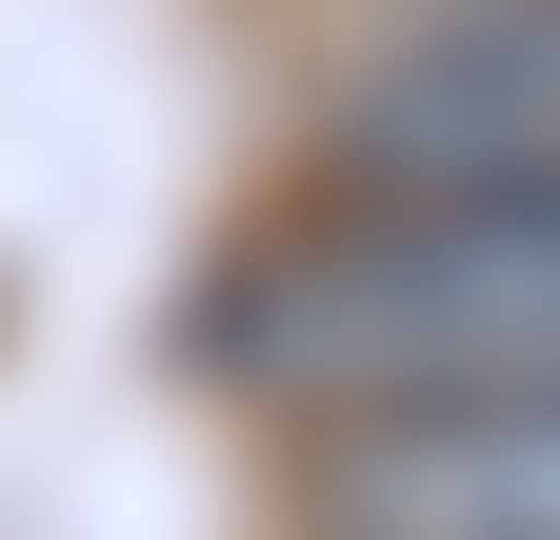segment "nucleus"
<instances>
[{
  "mask_svg": "<svg viewBox=\"0 0 560 540\" xmlns=\"http://www.w3.org/2000/svg\"><path fill=\"white\" fill-rule=\"evenodd\" d=\"M180 361L260 421L361 400H560V180L540 200H280L200 260Z\"/></svg>",
  "mask_w": 560,
  "mask_h": 540,
  "instance_id": "obj_1",
  "label": "nucleus"
},
{
  "mask_svg": "<svg viewBox=\"0 0 560 540\" xmlns=\"http://www.w3.org/2000/svg\"><path fill=\"white\" fill-rule=\"evenodd\" d=\"M320 200H540L560 180V0H420L301 120Z\"/></svg>",
  "mask_w": 560,
  "mask_h": 540,
  "instance_id": "obj_2",
  "label": "nucleus"
},
{
  "mask_svg": "<svg viewBox=\"0 0 560 540\" xmlns=\"http://www.w3.org/2000/svg\"><path fill=\"white\" fill-rule=\"evenodd\" d=\"M280 540H560V400H361V421H301Z\"/></svg>",
  "mask_w": 560,
  "mask_h": 540,
  "instance_id": "obj_3",
  "label": "nucleus"
}]
</instances>
